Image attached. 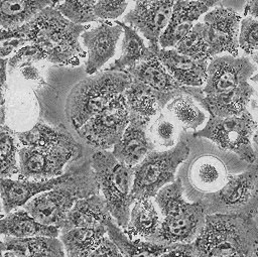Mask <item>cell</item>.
Here are the masks:
<instances>
[{"label":"cell","mask_w":258,"mask_h":257,"mask_svg":"<svg viewBox=\"0 0 258 257\" xmlns=\"http://www.w3.org/2000/svg\"><path fill=\"white\" fill-rule=\"evenodd\" d=\"M18 177L46 179L61 175L66 167L86 155L85 146L75 133L39 120L31 129L16 132Z\"/></svg>","instance_id":"obj_1"},{"label":"cell","mask_w":258,"mask_h":257,"mask_svg":"<svg viewBox=\"0 0 258 257\" xmlns=\"http://www.w3.org/2000/svg\"><path fill=\"white\" fill-rule=\"evenodd\" d=\"M26 24L33 63L76 67L86 56L80 38L88 25L72 22L55 5L44 8Z\"/></svg>","instance_id":"obj_2"},{"label":"cell","mask_w":258,"mask_h":257,"mask_svg":"<svg viewBox=\"0 0 258 257\" xmlns=\"http://www.w3.org/2000/svg\"><path fill=\"white\" fill-rule=\"evenodd\" d=\"M67 168L69 175L64 180L32 198L22 207L38 222L59 230L77 201L100 194L90 156L85 155Z\"/></svg>","instance_id":"obj_3"},{"label":"cell","mask_w":258,"mask_h":257,"mask_svg":"<svg viewBox=\"0 0 258 257\" xmlns=\"http://www.w3.org/2000/svg\"><path fill=\"white\" fill-rule=\"evenodd\" d=\"M196 257L242 254L253 257L258 251V227L254 218L236 214H209L192 242Z\"/></svg>","instance_id":"obj_4"},{"label":"cell","mask_w":258,"mask_h":257,"mask_svg":"<svg viewBox=\"0 0 258 257\" xmlns=\"http://www.w3.org/2000/svg\"><path fill=\"white\" fill-rule=\"evenodd\" d=\"M132 82L125 71L105 70L87 75L71 89L64 106L69 129L75 131L122 94Z\"/></svg>","instance_id":"obj_5"},{"label":"cell","mask_w":258,"mask_h":257,"mask_svg":"<svg viewBox=\"0 0 258 257\" xmlns=\"http://www.w3.org/2000/svg\"><path fill=\"white\" fill-rule=\"evenodd\" d=\"M90 159L100 194L115 223L124 229L134 203L133 167L118 161L109 150H93Z\"/></svg>","instance_id":"obj_6"},{"label":"cell","mask_w":258,"mask_h":257,"mask_svg":"<svg viewBox=\"0 0 258 257\" xmlns=\"http://www.w3.org/2000/svg\"><path fill=\"white\" fill-rule=\"evenodd\" d=\"M85 76V68L81 65L70 67L49 63L40 71L39 78L34 82L33 93L41 121L69 129L64 116L66 101L73 86Z\"/></svg>","instance_id":"obj_7"},{"label":"cell","mask_w":258,"mask_h":257,"mask_svg":"<svg viewBox=\"0 0 258 257\" xmlns=\"http://www.w3.org/2000/svg\"><path fill=\"white\" fill-rule=\"evenodd\" d=\"M189 152V146L182 140L168 149L150 151L133 167V200L154 198L162 186L175 179L177 167Z\"/></svg>","instance_id":"obj_8"},{"label":"cell","mask_w":258,"mask_h":257,"mask_svg":"<svg viewBox=\"0 0 258 257\" xmlns=\"http://www.w3.org/2000/svg\"><path fill=\"white\" fill-rule=\"evenodd\" d=\"M209 214H236L254 218L258 213V164H250L244 171L229 175L217 191L199 198Z\"/></svg>","instance_id":"obj_9"},{"label":"cell","mask_w":258,"mask_h":257,"mask_svg":"<svg viewBox=\"0 0 258 257\" xmlns=\"http://www.w3.org/2000/svg\"><path fill=\"white\" fill-rule=\"evenodd\" d=\"M257 127L258 122L248 110L228 117L209 114L205 127L195 131L192 136L207 138L220 149L231 151L241 160L253 164L257 156L251 141Z\"/></svg>","instance_id":"obj_10"},{"label":"cell","mask_w":258,"mask_h":257,"mask_svg":"<svg viewBox=\"0 0 258 257\" xmlns=\"http://www.w3.org/2000/svg\"><path fill=\"white\" fill-rule=\"evenodd\" d=\"M129 117L130 111L122 93L78 128L75 134L90 149L109 150L121 139Z\"/></svg>","instance_id":"obj_11"},{"label":"cell","mask_w":258,"mask_h":257,"mask_svg":"<svg viewBox=\"0 0 258 257\" xmlns=\"http://www.w3.org/2000/svg\"><path fill=\"white\" fill-rule=\"evenodd\" d=\"M206 216L202 200L187 202L177 214L163 217L156 232L146 241L164 246L192 243L204 228Z\"/></svg>","instance_id":"obj_12"},{"label":"cell","mask_w":258,"mask_h":257,"mask_svg":"<svg viewBox=\"0 0 258 257\" xmlns=\"http://www.w3.org/2000/svg\"><path fill=\"white\" fill-rule=\"evenodd\" d=\"M242 17L231 8L216 7L205 13L202 29L211 59L220 53L238 55V33Z\"/></svg>","instance_id":"obj_13"},{"label":"cell","mask_w":258,"mask_h":257,"mask_svg":"<svg viewBox=\"0 0 258 257\" xmlns=\"http://www.w3.org/2000/svg\"><path fill=\"white\" fill-rule=\"evenodd\" d=\"M255 72L256 66L248 56H214L208 63L207 79L201 88L202 92L210 95L235 89L247 83Z\"/></svg>","instance_id":"obj_14"},{"label":"cell","mask_w":258,"mask_h":257,"mask_svg":"<svg viewBox=\"0 0 258 257\" xmlns=\"http://www.w3.org/2000/svg\"><path fill=\"white\" fill-rule=\"evenodd\" d=\"M175 0H142L135 4L123 22L142 33L154 53L159 48L158 39L169 20Z\"/></svg>","instance_id":"obj_15"},{"label":"cell","mask_w":258,"mask_h":257,"mask_svg":"<svg viewBox=\"0 0 258 257\" xmlns=\"http://www.w3.org/2000/svg\"><path fill=\"white\" fill-rule=\"evenodd\" d=\"M123 33L121 25L116 21L109 23L100 22L96 27L85 30L81 34L82 43L87 49L85 73L93 75L114 56L116 47L121 34Z\"/></svg>","instance_id":"obj_16"},{"label":"cell","mask_w":258,"mask_h":257,"mask_svg":"<svg viewBox=\"0 0 258 257\" xmlns=\"http://www.w3.org/2000/svg\"><path fill=\"white\" fill-rule=\"evenodd\" d=\"M151 118L130 113L129 123L121 137L111 151L121 163L134 167L150 151L155 149L149 133L148 126Z\"/></svg>","instance_id":"obj_17"},{"label":"cell","mask_w":258,"mask_h":257,"mask_svg":"<svg viewBox=\"0 0 258 257\" xmlns=\"http://www.w3.org/2000/svg\"><path fill=\"white\" fill-rule=\"evenodd\" d=\"M254 94V88L247 82L241 86L217 94L205 95L201 88L188 87L187 95L192 97L209 114L228 117L240 115L247 110V105Z\"/></svg>","instance_id":"obj_18"},{"label":"cell","mask_w":258,"mask_h":257,"mask_svg":"<svg viewBox=\"0 0 258 257\" xmlns=\"http://www.w3.org/2000/svg\"><path fill=\"white\" fill-rule=\"evenodd\" d=\"M69 175L66 167L64 172L56 177L46 179L31 178H0V197L2 211L9 213L22 208L32 198L47 191L64 180Z\"/></svg>","instance_id":"obj_19"},{"label":"cell","mask_w":258,"mask_h":257,"mask_svg":"<svg viewBox=\"0 0 258 257\" xmlns=\"http://www.w3.org/2000/svg\"><path fill=\"white\" fill-rule=\"evenodd\" d=\"M125 72L132 80L139 81L158 92L164 106L177 96L187 95L188 87L177 83L156 55L138 62Z\"/></svg>","instance_id":"obj_20"},{"label":"cell","mask_w":258,"mask_h":257,"mask_svg":"<svg viewBox=\"0 0 258 257\" xmlns=\"http://www.w3.org/2000/svg\"><path fill=\"white\" fill-rule=\"evenodd\" d=\"M209 9V6L199 1L175 0L167 25L159 36V47L174 48Z\"/></svg>","instance_id":"obj_21"},{"label":"cell","mask_w":258,"mask_h":257,"mask_svg":"<svg viewBox=\"0 0 258 257\" xmlns=\"http://www.w3.org/2000/svg\"><path fill=\"white\" fill-rule=\"evenodd\" d=\"M155 55L180 85L196 88H202L205 85L209 61L196 60L179 53L175 48L159 47Z\"/></svg>","instance_id":"obj_22"},{"label":"cell","mask_w":258,"mask_h":257,"mask_svg":"<svg viewBox=\"0 0 258 257\" xmlns=\"http://www.w3.org/2000/svg\"><path fill=\"white\" fill-rule=\"evenodd\" d=\"M60 230L38 222L26 210L19 208L0 218V235L12 238H29L35 236L58 237Z\"/></svg>","instance_id":"obj_23"},{"label":"cell","mask_w":258,"mask_h":257,"mask_svg":"<svg viewBox=\"0 0 258 257\" xmlns=\"http://www.w3.org/2000/svg\"><path fill=\"white\" fill-rule=\"evenodd\" d=\"M109 218H112V216L102 195H93L76 202L67 215L60 232L76 227L104 225L105 221Z\"/></svg>","instance_id":"obj_24"},{"label":"cell","mask_w":258,"mask_h":257,"mask_svg":"<svg viewBox=\"0 0 258 257\" xmlns=\"http://www.w3.org/2000/svg\"><path fill=\"white\" fill-rule=\"evenodd\" d=\"M229 175L230 173L220 159L213 156H202L191 164L188 179L190 184L204 196L220 189L226 183Z\"/></svg>","instance_id":"obj_25"},{"label":"cell","mask_w":258,"mask_h":257,"mask_svg":"<svg viewBox=\"0 0 258 257\" xmlns=\"http://www.w3.org/2000/svg\"><path fill=\"white\" fill-rule=\"evenodd\" d=\"M107 236L105 225L96 227H76L59 232L66 256L88 257Z\"/></svg>","instance_id":"obj_26"},{"label":"cell","mask_w":258,"mask_h":257,"mask_svg":"<svg viewBox=\"0 0 258 257\" xmlns=\"http://www.w3.org/2000/svg\"><path fill=\"white\" fill-rule=\"evenodd\" d=\"M104 225L107 230V236L117 246L124 257H160L170 247L146 240L130 239L115 223L113 218L107 219Z\"/></svg>","instance_id":"obj_27"},{"label":"cell","mask_w":258,"mask_h":257,"mask_svg":"<svg viewBox=\"0 0 258 257\" xmlns=\"http://www.w3.org/2000/svg\"><path fill=\"white\" fill-rule=\"evenodd\" d=\"M160 221L151 199H139L131 206L129 221L122 230L130 239L139 236L147 240L156 232Z\"/></svg>","instance_id":"obj_28"},{"label":"cell","mask_w":258,"mask_h":257,"mask_svg":"<svg viewBox=\"0 0 258 257\" xmlns=\"http://www.w3.org/2000/svg\"><path fill=\"white\" fill-rule=\"evenodd\" d=\"M117 22L121 25L123 30L121 55L109 66L108 70L126 71L138 62L155 55V53L144 43L143 38L139 35L137 30L123 21Z\"/></svg>","instance_id":"obj_29"},{"label":"cell","mask_w":258,"mask_h":257,"mask_svg":"<svg viewBox=\"0 0 258 257\" xmlns=\"http://www.w3.org/2000/svg\"><path fill=\"white\" fill-rule=\"evenodd\" d=\"M52 5L53 0H0V27L21 26Z\"/></svg>","instance_id":"obj_30"},{"label":"cell","mask_w":258,"mask_h":257,"mask_svg":"<svg viewBox=\"0 0 258 257\" xmlns=\"http://www.w3.org/2000/svg\"><path fill=\"white\" fill-rule=\"evenodd\" d=\"M4 244L7 250L16 251L23 257H66L63 246L57 237H5Z\"/></svg>","instance_id":"obj_31"},{"label":"cell","mask_w":258,"mask_h":257,"mask_svg":"<svg viewBox=\"0 0 258 257\" xmlns=\"http://www.w3.org/2000/svg\"><path fill=\"white\" fill-rule=\"evenodd\" d=\"M123 95L130 113L151 118L165 108L158 92L136 80H132Z\"/></svg>","instance_id":"obj_32"},{"label":"cell","mask_w":258,"mask_h":257,"mask_svg":"<svg viewBox=\"0 0 258 257\" xmlns=\"http://www.w3.org/2000/svg\"><path fill=\"white\" fill-rule=\"evenodd\" d=\"M165 107L175 122L185 130L197 131L206 121L205 112L200 109L197 101L188 95L173 98Z\"/></svg>","instance_id":"obj_33"},{"label":"cell","mask_w":258,"mask_h":257,"mask_svg":"<svg viewBox=\"0 0 258 257\" xmlns=\"http://www.w3.org/2000/svg\"><path fill=\"white\" fill-rule=\"evenodd\" d=\"M18 149L16 132L4 125L0 128V178L18 175Z\"/></svg>","instance_id":"obj_34"},{"label":"cell","mask_w":258,"mask_h":257,"mask_svg":"<svg viewBox=\"0 0 258 257\" xmlns=\"http://www.w3.org/2000/svg\"><path fill=\"white\" fill-rule=\"evenodd\" d=\"M183 185L180 177L162 186L154 196L160 213L163 217L175 215L180 212L187 202L182 197Z\"/></svg>","instance_id":"obj_35"},{"label":"cell","mask_w":258,"mask_h":257,"mask_svg":"<svg viewBox=\"0 0 258 257\" xmlns=\"http://www.w3.org/2000/svg\"><path fill=\"white\" fill-rule=\"evenodd\" d=\"M181 54L189 56L196 60L210 61L208 45L204 38L202 22H197L190 31L174 46Z\"/></svg>","instance_id":"obj_36"},{"label":"cell","mask_w":258,"mask_h":257,"mask_svg":"<svg viewBox=\"0 0 258 257\" xmlns=\"http://www.w3.org/2000/svg\"><path fill=\"white\" fill-rule=\"evenodd\" d=\"M148 133L154 145L170 148L175 145L177 137L176 122L170 114L159 112L158 117L149 126Z\"/></svg>","instance_id":"obj_37"},{"label":"cell","mask_w":258,"mask_h":257,"mask_svg":"<svg viewBox=\"0 0 258 257\" xmlns=\"http://www.w3.org/2000/svg\"><path fill=\"white\" fill-rule=\"evenodd\" d=\"M98 0H64L55 5L56 9L69 20L77 24L98 22L94 6Z\"/></svg>","instance_id":"obj_38"},{"label":"cell","mask_w":258,"mask_h":257,"mask_svg":"<svg viewBox=\"0 0 258 257\" xmlns=\"http://www.w3.org/2000/svg\"><path fill=\"white\" fill-rule=\"evenodd\" d=\"M27 24L18 27H0V57L9 58L19 48L27 44Z\"/></svg>","instance_id":"obj_39"},{"label":"cell","mask_w":258,"mask_h":257,"mask_svg":"<svg viewBox=\"0 0 258 257\" xmlns=\"http://www.w3.org/2000/svg\"><path fill=\"white\" fill-rule=\"evenodd\" d=\"M238 46L251 55L258 49V19L246 16L241 19L238 33Z\"/></svg>","instance_id":"obj_40"},{"label":"cell","mask_w":258,"mask_h":257,"mask_svg":"<svg viewBox=\"0 0 258 257\" xmlns=\"http://www.w3.org/2000/svg\"><path fill=\"white\" fill-rule=\"evenodd\" d=\"M127 8L126 0H98L94 6V15L100 20L116 19Z\"/></svg>","instance_id":"obj_41"},{"label":"cell","mask_w":258,"mask_h":257,"mask_svg":"<svg viewBox=\"0 0 258 257\" xmlns=\"http://www.w3.org/2000/svg\"><path fill=\"white\" fill-rule=\"evenodd\" d=\"M88 257H124L117 246L109 239L108 236L104 238L101 244Z\"/></svg>","instance_id":"obj_42"},{"label":"cell","mask_w":258,"mask_h":257,"mask_svg":"<svg viewBox=\"0 0 258 257\" xmlns=\"http://www.w3.org/2000/svg\"><path fill=\"white\" fill-rule=\"evenodd\" d=\"M160 257H196L194 253L192 243L174 244L164 252Z\"/></svg>","instance_id":"obj_43"},{"label":"cell","mask_w":258,"mask_h":257,"mask_svg":"<svg viewBox=\"0 0 258 257\" xmlns=\"http://www.w3.org/2000/svg\"><path fill=\"white\" fill-rule=\"evenodd\" d=\"M8 73V58L0 57V105H4L5 102V86Z\"/></svg>","instance_id":"obj_44"},{"label":"cell","mask_w":258,"mask_h":257,"mask_svg":"<svg viewBox=\"0 0 258 257\" xmlns=\"http://www.w3.org/2000/svg\"><path fill=\"white\" fill-rule=\"evenodd\" d=\"M244 15L258 19V0H248L244 7Z\"/></svg>","instance_id":"obj_45"},{"label":"cell","mask_w":258,"mask_h":257,"mask_svg":"<svg viewBox=\"0 0 258 257\" xmlns=\"http://www.w3.org/2000/svg\"><path fill=\"white\" fill-rule=\"evenodd\" d=\"M0 257H23V256L16 251L5 249V251L0 255Z\"/></svg>","instance_id":"obj_46"},{"label":"cell","mask_w":258,"mask_h":257,"mask_svg":"<svg viewBox=\"0 0 258 257\" xmlns=\"http://www.w3.org/2000/svg\"><path fill=\"white\" fill-rule=\"evenodd\" d=\"M5 119H6L5 106L0 105V128H2L5 125Z\"/></svg>","instance_id":"obj_47"},{"label":"cell","mask_w":258,"mask_h":257,"mask_svg":"<svg viewBox=\"0 0 258 257\" xmlns=\"http://www.w3.org/2000/svg\"><path fill=\"white\" fill-rule=\"evenodd\" d=\"M189 1H191V0H189ZM192 1H199V2H202V3L206 4L207 6H209V7L211 8V7H213L214 5H216L217 3L221 2V1H224V0H192Z\"/></svg>","instance_id":"obj_48"},{"label":"cell","mask_w":258,"mask_h":257,"mask_svg":"<svg viewBox=\"0 0 258 257\" xmlns=\"http://www.w3.org/2000/svg\"><path fill=\"white\" fill-rule=\"evenodd\" d=\"M250 59L252 60L253 63L258 65V49H257L255 52H253V53L251 54V58H250Z\"/></svg>","instance_id":"obj_49"},{"label":"cell","mask_w":258,"mask_h":257,"mask_svg":"<svg viewBox=\"0 0 258 257\" xmlns=\"http://www.w3.org/2000/svg\"><path fill=\"white\" fill-rule=\"evenodd\" d=\"M216 257H246L242 254H231V255H222V256H216Z\"/></svg>","instance_id":"obj_50"},{"label":"cell","mask_w":258,"mask_h":257,"mask_svg":"<svg viewBox=\"0 0 258 257\" xmlns=\"http://www.w3.org/2000/svg\"><path fill=\"white\" fill-rule=\"evenodd\" d=\"M5 244H4V241H1L0 240V255L5 251Z\"/></svg>","instance_id":"obj_51"},{"label":"cell","mask_w":258,"mask_h":257,"mask_svg":"<svg viewBox=\"0 0 258 257\" xmlns=\"http://www.w3.org/2000/svg\"><path fill=\"white\" fill-rule=\"evenodd\" d=\"M250 80H252V81H254L255 83H257V84H258V74L253 75V76L250 78Z\"/></svg>","instance_id":"obj_52"},{"label":"cell","mask_w":258,"mask_h":257,"mask_svg":"<svg viewBox=\"0 0 258 257\" xmlns=\"http://www.w3.org/2000/svg\"><path fill=\"white\" fill-rule=\"evenodd\" d=\"M53 1H54L55 5H56V4H58V3H60V2H62V1H64V0H53Z\"/></svg>","instance_id":"obj_53"},{"label":"cell","mask_w":258,"mask_h":257,"mask_svg":"<svg viewBox=\"0 0 258 257\" xmlns=\"http://www.w3.org/2000/svg\"><path fill=\"white\" fill-rule=\"evenodd\" d=\"M2 203H1V197H0V214H2Z\"/></svg>","instance_id":"obj_54"},{"label":"cell","mask_w":258,"mask_h":257,"mask_svg":"<svg viewBox=\"0 0 258 257\" xmlns=\"http://www.w3.org/2000/svg\"><path fill=\"white\" fill-rule=\"evenodd\" d=\"M253 257H258V251L253 255Z\"/></svg>","instance_id":"obj_55"},{"label":"cell","mask_w":258,"mask_h":257,"mask_svg":"<svg viewBox=\"0 0 258 257\" xmlns=\"http://www.w3.org/2000/svg\"><path fill=\"white\" fill-rule=\"evenodd\" d=\"M135 3H137V2H140V1H142V0H133Z\"/></svg>","instance_id":"obj_56"},{"label":"cell","mask_w":258,"mask_h":257,"mask_svg":"<svg viewBox=\"0 0 258 257\" xmlns=\"http://www.w3.org/2000/svg\"><path fill=\"white\" fill-rule=\"evenodd\" d=\"M255 134H258V127H257V129H256V131H255Z\"/></svg>","instance_id":"obj_57"},{"label":"cell","mask_w":258,"mask_h":257,"mask_svg":"<svg viewBox=\"0 0 258 257\" xmlns=\"http://www.w3.org/2000/svg\"><path fill=\"white\" fill-rule=\"evenodd\" d=\"M66 257H76V256H66Z\"/></svg>","instance_id":"obj_58"},{"label":"cell","mask_w":258,"mask_h":257,"mask_svg":"<svg viewBox=\"0 0 258 257\" xmlns=\"http://www.w3.org/2000/svg\"><path fill=\"white\" fill-rule=\"evenodd\" d=\"M1 217H3V214H0V218H1Z\"/></svg>","instance_id":"obj_59"}]
</instances>
